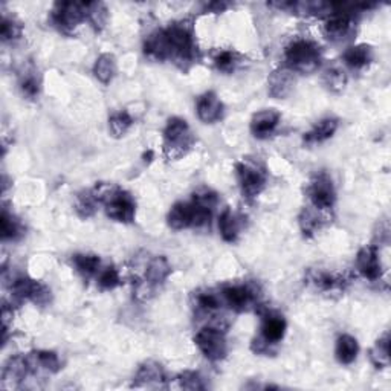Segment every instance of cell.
<instances>
[{"mask_svg":"<svg viewBox=\"0 0 391 391\" xmlns=\"http://www.w3.org/2000/svg\"><path fill=\"white\" fill-rule=\"evenodd\" d=\"M144 52L153 60H171L182 69L196 60V42L191 29L185 23H175L147 37Z\"/></svg>","mask_w":391,"mask_h":391,"instance_id":"cell-1","label":"cell"},{"mask_svg":"<svg viewBox=\"0 0 391 391\" xmlns=\"http://www.w3.org/2000/svg\"><path fill=\"white\" fill-rule=\"evenodd\" d=\"M98 202H103L106 214L115 222L131 223L135 221L136 205L131 196L113 184H98L92 190Z\"/></svg>","mask_w":391,"mask_h":391,"instance_id":"cell-2","label":"cell"},{"mask_svg":"<svg viewBox=\"0 0 391 391\" xmlns=\"http://www.w3.org/2000/svg\"><path fill=\"white\" fill-rule=\"evenodd\" d=\"M285 60L294 74H312L321 65V49L308 38H295L286 46Z\"/></svg>","mask_w":391,"mask_h":391,"instance_id":"cell-3","label":"cell"},{"mask_svg":"<svg viewBox=\"0 0 391 391\" xmlns=\"http://www.w3.org/2000/svg\"><path fill=\"white\" fill-rule=\"evenodd\" d=\"M194 143L189 124L182 118H171L163 130V153L168 159H179L190 152Z\"/></svg>","mask_w":391,"mask_h":391,"instance_id":"cell-4","label":"cell"},{"mask_svg":"<svg viewBox=\"0 0 391 391\" xmlns=\"http://www.w3.org/2000/svg\"><path fill=\"white\" fill-rule=\"evenodd\" d=\"M84 20H88L86 17V3L58 2L54 5L51 13L52 25L63 34H72Z\"/></svg>","mask_w":391,"mask_h":391,"instance_id":"cell-5","label":"cell"},{"mask_svg":"<svg viewBox=\"0 0 391 391\" xmlns=\"http://www.w3.org/2000/svg\"><path fill=\"white\" fill-rule=\"evenodd\" d=\"M194 342L202 351V355L213 362L222 361L228 353V342H226L223 332L217 327L202 328L196 333Z\"/></svg>","mask_w":391,"mask_h":391,"instance_id":"cell-6","label":"cell"},{"mask_svg":"<svg viewBox=\"0 0 391 391\" xmlns=\"http://www.w3.org/2000/svg\"><path fill=\"white\" fill-rule=\"evenodd\" d=\"M236 173L241 193L246 199H255L266 186V171L255 162L240 161L236 166Z\"/></svg>","mask_w":391,"mask_h":391,"instance_id":"cell-7","label":"cell"},{"mask_svg":"<svg viewBox=\"0 0 391 391\" xmlns=\"http://www.w3.org/2000/svg\"><path fill=\"white\" fill-rule=\"evenodd\" d=\"M335 10L330 15H327L324 22V34L333 42H340L346 38L353 25V8L355 5L333 3Z\"/></svg>","mask_w":391,"mask_h":391,"instance_id":"cell-8","label":"cell"},{"mask_svg":"<svg viewBox=\"0 0 391 391\" xmlns=\"http://www.w3.org/2000/svg\"><path fill=\"white\" fill-rule=\"evenodd\" d=\"M308 194L314 208L319 211L332 209L336 200V193H335L332 177L327 173H317L314 177H312L310 185L308 189Z\"/></svg>","mask_w":391,"mask_h":391,"instance_id":"cell-9","label":"cell"},{"mask_svg":"<svg viewBox=\"0 0 391 391\" xmlns=\"http://www.w3.org/2000/svg\"><path fill=\"white\" fill-rule=\"evenodd\" d=\"M13 296L17 301L31 300L35 304L45 306L51 301V291L45 285L38 283L35 280H31L28 277H20L11 286Z\"/></svg>","mask_w":391,"mask_h":391,"instance_id":"cell-10","label":"cell"},{"mask_svg":"<svg viewBox=\"0 0 391 391\" xmlns=\"http://www.w3.org/2000/svg\"><path fill=\"white\" fill-rule=\"evenodd\" d=\"M286 328H287L286 319L280 314H276V312L266 314L263 317V323H262V341H259V347L255 349V351L262 353V351L268 350L269 346H273V344H278L283 341L286 335Z\"/></svg>","mask_w":391,"mask_h":391,"instance_id":"cell-11","label":"cell"},{"mask_svg":"<svg viewBox=\"0 0 391 391\" xmlns=\"http://www.w3.org/2000/svg\"><path fill=\"white\" fill-rule=\"evenodd\" d=\"M225 303L236 312H245L253 308L257 300L255 291L248 285H231L226 286L222 292Z\"/></svg>","mask_w":391,"mask_h":391,"instance_id":"cell-12","label":"cell"},{"mask_svg":"<svg viewBox=\"0 0 391 391\" xmlns=\"http://www.w3.org/2000/svg\"><path fill=\"white\" fill-rule=\"evenodd\" d=\"M358 271L370 281H378L382 277V264L379 259L378 248L369 245L359 249L356 257Z\"/></svg>","mask_w":391,"mask_h":391,"instance_id":"cell-13","label":"cell"},{"mask_svg":"<svg viewBox=\"0 0 391 391\" xmlns=\"http://www.w3.org/2000/svg\"><path fill=\"white\" fill-rule=\"evenodd\" d=\"M306 281L308 285L310 287H314L317 292H324V294L344 291V286H346V280L323 269H309Z\"/></svg>","mask_w":391,"mask_h":391,"instance_id":"cell-14","label":"cell"},{"mask_svg":"<svg viewBox=\"0 0 391 391\" xmlns=\"http://www.w3.org/2000/svg\"><path fill=\"white\" fill-rule=\"evenodd\" d=\"M281 115L276 109H263V111L254 113L251 120V133L259 139L269 138L280 124Z\"/></svg>","mask_w":391,"mask_h":391,"instance_id":"cell-15","label":"cell"},{"mask_svg":"<svg viewBox=\"0 0 391 391\" xmlns=\"http://www.w3.org/2000/svg\"><path fill=\"white\" fill-rule=\"evenodd\" d=\"M295 86V75L291 69L280 67L269 75L268 90L273 98H286L292 92Z\"/></svg>","mask_w":391,"mask_h":391,"instance_id":"cell-16","label":"cell"},{"mask_svg":"<svg viewBox=\"0 0 391 391\" xmlns=\"http://www.w3.org/2000/svg\"><path fill=\"white\" fill-rule=\"evenodd\" d=\"M198 116L205 124H213L223 116V103L214 92H207L198 99Z\"/></svg>","mask_w":391,"mask_h":391,"instance_id":"cell-17","label":"cell"},{"mask_svg":"<svg viewBox=\"0 0 391 391\" xmlns=\"http://www.w3.org/2000/svg\"><path fill=\"white\" fill-rule=\"evenodd\" d=\"M163 381V370L162 367L154 361H147L139 367V370L135 376V387L138 388H162Z\"/></svg>","mask_w":391,"mask_h":391,"instance_id":"cell-18","label":"cell"},{"mask_svg":"<svg viewBox=\"0 0 391 391\" xmlns=\"http://www.w3.org/2000/svg\"><path fill=\"white\" fill-rule=\"evenodd\" d=\"M26 358V362L29 367V372H37V370H45L48 373H57L60 370V359L57 353L48 350H38L29 353Z\"/></svg>","mask_w":391,"mask_h":391,"instance_id":"cell-19","label":"cell"},{"mask_svg":"<svg viewBox=\"0 0 391 391\" xmlns=\"http://www.w3.org/2000/svg\"><path fill=\"white\" fill-rule=\"evenodd\" d=\"M193 203L191 202H177L171 207L167 216V222L171 230L181 231L193 226Z\"/></svg>","mask_w":391,"mask_h":391,"instance_id":"cell-20","label":"cell"},{"mask_svg":"<svg viewBox=\"0 0 391 391\" xmlns=\"http://www.w3.org/2000/svg\"><path fill=\"white\" fill-rule=\"evenodd\" d=\"M338 126H340V121L333 118V116H328V118L321 120L312 127L310 131H308L306 135H304V144L314 145V144L326 143L327 139H330L335 135V131L338 130Z\"/></svg>","mask_w":391,"mask_h":391,"instance_id":"cell-21","label":"cell"},{"mask_svg":"<svg viewBox=\"0 0 391 391\" xmlns=\"http://www.w3.org/2000/svg\"><path fill=\"white\" fill-rule=\"evenodd\" d=\"M344 63L350 69L361 70L365 66H369L373 61V49L369 45H356L351 46L342 56Z\"/></svg>","mask_w":391,"mask_h":391,"instance_id":"cell-22","label":"cell"},{"mask_svg":"<svg viewBox=\"0 0 391 391\" xmlns=\"http://www.w3.org/2000/svg\"><path fill=\"white\" fill-rule=\"evenodd\" d=\"M218 230H221V236L225 241L234 244L240 236L241 217L230 208L225 209L221 218H218Z\"/></svg>","mask_w":391,"mask_h":391,"instance_id":"cell-23","label":"cell"},{"mask_svg":"<svg viewBox=\"0 0 391 391\" xmlns=\"http://www.w3.org/2000/svg\"><path fill=\"white\" fill-rule=\"evenodd\" d=\"M358 351H359L358 341L351 335H341L340 338L336 340L335 355L340 364L350 365L351 362H355Z\"/></svg>","mask_w":391,"mask_h":391,"instance_id":"cell-24","label":"cell"},{"mask_svg":"<svg viewBox=\"0 0 391 391\" xmlns=\"http://www.w3.org/2000/svg\"><path fill=\"white\" fill-rule=\"evenodd\" d=\"M171 271L173 269H171V264L167 260V257H163V255L154 257V259L150 262V264L147 266L145 280L150 281V283L154 286L162 285L163 281L170 277Z\"/></svg>","mask_w":391,"mask_h":391,"instance_id":"cell-25","label":"cell"},{"mask_svg":"<svg viewBox=\"0 0 391 391\" xmlns=\"http://www.w3.org/2000/svg\"><path fill=\"white\" fill-rule=\"evenodd\" d=\"M93 74L103 84H109L116 74V60L112 54H101L93 65Z\"/></svg>","mask_w":391,"mask_h":391,"instance_id":"cell-26","label":"cell"},{"mask_svg":"<svg viewBox=\"0 0 391 391\" xmlns=\"http://www.w3.org/2000/svg\"><path fill=\"white\" fill-rule=\"evenodd\" d=\"M72 263L83 278H90L99 268V257L93 254H75L72 255Z\"/></svg>","mask_w":391,"mask_h":391,"instance_id":"cell-27","label":"cell"},{"mask_svg":"<svg viewBox=\"0 0 391 391\" xmlns=\"http://www.w3.org/2000/svg\"><path fill=\"white\" fill-rule=\"evenodd\" d=\"M370 359L372 362L378 367V369H387L390 365V335L385 332L374 344V347L370 350Z\"/></svg>","mask_w":391,"mask_h":391,"instance_id":"cell-28","label":"cell"},{"mask_svg":"<svg viewBox=\"0 0 391 391\" xmlns=\"http://www.w3.org/2000/svg\"><path fill=\"white\" fill-rule=\"evenodd\" d=\"M28 372H29V367H28V362H26V358L25 356H14L5 365L3 381L20 382L22 379H25Z\"/></svg>","mask_w":391,"mask_h":391,"instance_id":"cell-29","label":"cell"},{"mask_svg":"<svg viewBox=\"0 0 391 391\" xmlns=\"http://www.w3.org/2000/svg\"><path fill=\"white\" fill-rule=\"evenodd\" d=\"M86 17L97 31H103L109 19V11L104 3L88 2L86 3Z\"/></svg>","mask_w":391,"mask_h":391,"instance_id":"cell-30","label":"cell"},{"mask_svg":"<svg viewBox=\"0 0 391 391\" xmlns=\"http://www.w3.org/2000/svg\"><path fill=\"white\" fill-rule=\"evenodd\" d=\"M0 223H2V239L5 241L6 240H17L23 234L22 223L6 208H3V211H2Z\"/></svg>","mask_w":391,"mask_h":391,"instance_id":"cell-31","label":"cell"},{"mask_svg":"<svg viewBox=\"0 0 391 391\" xmlns=\"http://www.w3.org/2000/svg\"><path fill=\"white\" fill-rule=\"evenodd\" d=\"M98 199L95 198L93 191H83L81 194H78L77 202H75V211L77 214L80 216L81 218H89L97 211V205H98Z\"/></svg>","mask_w":391,"mask_h":391,"instance_id":"cell-32","label":"cell"},{"mask_svg":"<svg viewBox=\"0 0 391 391\" xmlns=\"http://www.w3.org/2000/svg\"><path fill=\"white\" fill-rule=\"evenodd\" d=\"M131 124H133L131 116L127 112H120L111 116V120H109V130H111L112 136L121 138L129 131Z\"/></svg>","mask_w":391,"mask_h":391,"instance_id":"cell-33","label":"cell"},{"mask_svg":"<svg viewBox=\"0 0 391 391\" xmlns=\"http://www.w3.org/2000/svg\"><path fill=\"white\" fill-rule=\"evenodd\" d=\"M324 84L328 90L341 92L347 86V75L340 67H330L324 72Z\"/></svg>","mask_w":391,"mask_h":391,"instance_id":"cell-34","label":"cell"},{"mask_svg":"<svg viewBox=\"0 0 391 391\" xmlns=\"http://www.w3.org/2000/svg\"><path fill=\"white\" fill-rule=\"evenodd\" d=\"M240 63L239 54L236 51H221L214 57V66L217 67V70L225 74H231L234 72V69L237 67V65Z\"/></svg>","mask_w":391,"mask_h":391,"instance_id":"cell-35","label":"cell"},{"mask_svg":"<svg viewBox=\"0 0 391 391\" xmlns=\"http://www.w3.org/2000/svg\"><path fill=\"white\" fill-rule=\"evenodd\" d=\"M222 306V300L214 292H199L196 295V308L203 314H214Z\"/></svg>","mask_w":391,"mask_h":391,"instance_id":"cell-36","label":"cell"},{"mask_svg":"<svg viewBox=\"0 0 391 391\" xmlns=\"http://www.w3.org/2000/svg\"><path fill=\"white\" fill-rule=\"evenodd\" d=\"M323 221L318 217L315 211H312L309 208H304L300 214V226L301 231L304 232V236H312L315 234L319 228H321Z\"/></svg>","mask_w":391,"mask_h":391,"instance_id":"cell-37","label":"cell"},{"mask_svg":"<svg viewBox=\"0 0 391 391\" xmlns=\"http://www.w3.org/2000/svg\"><path fill=\"white\" fill-rule=\"evenodd\" d=\"M120 285H121V277L115 266H107V268L99 272L98 286L101 291H112V289L118 287Z\"/></svg>","mask_w":391,"mask_h":391,"instance_id":"cell-38","label":"cell"},{"mask_svg":"<svg viewBox=\"0 0 391 391\" xmlns=\"http://www.w3.org/2000/svg\"><path fill=\"white\" fill-rule=\"evenodd\" d=\"M179 387L184 390H205L207 385L202 376L196 372H184L177 376Z\"/></svg>","mask_w":391,"mask_h":391,"instance_id":"cell-39","label":"cell"},{"mask_svg":"<svg viewBox=\"0 0 391 391\" xmlns=\"http://www.w3.org/2000/svg\"><path fill=\"white\" fill-rule=\"evenodd\" d=\"M22 33H23L22 23H19L14 19L3 17V20H2V40L3 42L17 40V38L22 37Z\"/></svg>","mask_w":391,"mask_h":391,"instance_id":"cell-40","label":"cell"},{"mask_svg":"<svg viewBox=\"0 0 391 391\" xmlns=\"http://www.w3.org/2000/svg\"><path fill=\"white\" fill-rule=\"evenodd\" d=\"M20 89L23 92V95H26L28 98H35L38 95V90H40V86H38L37 77L28 72L26 75H23L20 81Z\"/></svg>","mask_w":391,"mask_h":391,"instance_id":"cell-41","label":"cell"},{"mask_svg":"<svg viewBox=\"0 0 391 391\" xmlns=\"http://www.w3.org/2000/svg\"><path fill=\"white\" fill-rule=\"evenodd\" d=\"M154 285H152L148 280H143L133 289V296L138 301H148L154 295Z\"/></svg>","mask_w":391,"mask_h":391,"instance_id":"cell-42","label":"cell"},{"mask_svg":"<svg viewBox=\"0 0 391 391\" xmlns=\"http://www.w3.org/2000/svg\"><path fill=\"white\" fill-rule=\"evenodd\" d=\"M228 6H230L228 3H218V2H216V3L207 5V10L211 11V13H222L225 8H228Z\"/></svg>","mask_w":391,"mask_h":391,"instance_id":"cell-43","label":"cell"}]
</instances>
